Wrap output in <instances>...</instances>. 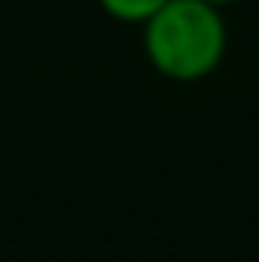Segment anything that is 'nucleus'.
Wrapping results in <instances>:
<instances>
[{
    "label": "nucleus",
    "instance_id": "nucleus-1",
    "mask_svg": "<svg viewBox=\"0 0 259 262\" xmlns=\"http://www.w3.org/2000/svg\"><path fill=\"white\" fill-rule=\"evenodd\" d=\"M140 30L149 67L173 83H200L213 77L229 47L223 7L206 0H169Z\"/></svg>",
    "mask_w": 259,
    "mask_h": 262
},
{
    "label": "nucleus",
    "instance_id": "nucleus-2",
    "mask_svg": "<svg viewBox=\"0 0 259 262\" xmlns=\"http://www.w3.org/2000/svg\"><path fill=\"white\" fill-rule=\"evenodd\" d=\"M97 4L103 7L106 17L120 20V24H136V27H143L156 10H163L169 0H97Z\"/></svg>",
    "mask_w": 259,
    "mask_h": 262
},
{
    "label": "nucleus",
    "instance_id": "nucleus-3",
    "mask_svg": "<svg viewBox=\"0 0 259 262\" xmlns=\"http://www.w3.org/2000/svg\"><path fill=\"white\" fill-rule=\"evenodd\" d=\"M206 4H213V7H229V4H240V0H206Z\"/></svg>",
    "mask_w": 259,
    "mask_h": 262
}]
</instances>
